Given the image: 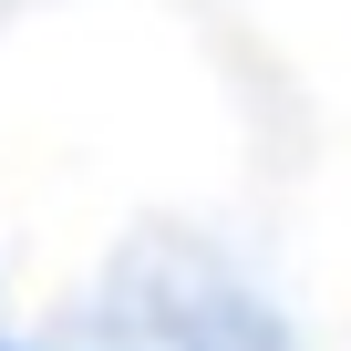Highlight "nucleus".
<instances>
[{
  "label": "nucleus",
  "instance_id": "obj_1",
  "mask_svg": "<svg viewBox=\"0 0 351 351\" xmlns=\"http://www.w3.org/2000/svg\"><path fill=\"white\" fill-rule=\"evenodd\" d=\"M73 341L83 351H300V330L238 269H217L197 238H176V228H145L104 269V289L83 300Z\"/></svg>",
  "mask_w": 351,
  "mask_h": 351
},
{
  "label": "nucleus",
  "instance_id": "obj_2",
  "mask_svg": "<svg viewBox=\"0 0 351 351\" xmlns=\"http://www.w3.org/2000/svg\"><path fill=\"white\" fill-rule=\"evenodd\" d=\"M0 351H83V341H11V330H0Z\"/></svg>",
  "mask_w": 351,
  "mask_h": 351
}]
</instances>
